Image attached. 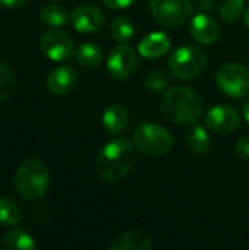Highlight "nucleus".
Wrapping results in <instances>:
<instances>
[{
  "instance_id": "obj_1",
  "label": "nucleus",
  "mask_w": 249,
  "mask_h": 250,
  "mask_svg": "<svg viewBox=\"0 0 249 250\" xmlns=\"http://www.w3.org/2000/svg\"><path fill=\"white\" fill-rule=\"evenodd\" d=\"M135 149L125 139L109 141L95 160V171L104 182L114 183L122 180L135 164Z\"/></svg>"
},
{
  "instance_id": "obj_2",
  "label": "nucleus",
  "mask_w": 249,
  "mask_h": 250,
  "mask_svg": "<svg viewBox=\"0 0 249 250\" xmlns=\"http://www.w3.org/2000/svg\"><path fill=\"white\" fill-rule=\"evenodd\" d=\"M203 111L200 95L188 86L170 88L161 101L163 116L175 125H191L198 120Z\"/></svg>"
},
{
  "instance_id": "obj_3",
  "label": "nucleus",
  "mask_w": 249,
  "mask_h": 250,
  "mask_svg": "<svg viewBox=\"0 0 249 250\" xmlns=\"http://www.w3.org/2000/svg\"><path fill=\"white\" fill-rule=\"evenodd\" d=\"M48 167L38 158L23 160L15 171V189L23 199L43 198L50 189Z\"/></svg>"
},
{
  "instance_id": "obj_4",
  "label": "nucleus",
  "mask_w": 249,
  "mask_h": 250,
  "mask_svg": "<svg viewBox=\"0 0 249 250\" xmlns=\"http://www.w3.org/2000/svg\"><path fill=\"white\" fill-rule=\"evenodd\" d=\"M207 54L197 45H183L173 51L169 59V72L172 76L188 81L200 76L207 67Z\"/></svg>"
},
{
  "instance_id": "obj_5",
  "label": "nucleus",
  "mask_w": 249,
  "mask_h": 250,
  "mask_svg": "<svg viewBox=\"0 0 249 250\" xmlns=\"http://www.w3.org/2000/svg\"><path fill=\"white\" fill-rule=\"evenodd\" d=\"M134 142L136 149L147 157L166 155L173 146V138L169 130L153 123L139 125L134 132Z\"/></svg>"
},
{
  "instance_id": "obj_6",
  "label": "nucleus",
  "mask_w": 249,
  "mask_h": 250,
  "mask_svg": "<svg viewBox=\"0 0 249 250\" xmlns=\"http://www.w3.org/2000/svg\"><path fill=\"white\" fill-rule=\"evenodd\" d=\"M150 9L156 22L166 28L182 26L192 13L189 0H150Z\"/></svg>"
},
{
  "instance_id": "obj_7",
  "label": "nucleus",
  "mask_w": 249,
  "mask_h": 250,
  "mask_svg": "<svg viewBox=\"0 0 249 250\" xmlns=\"http://www.w3.org/2000/svg\"><path fill=\"white\" fill-rule=\"evenodd\" d=\"M217 86L232 98H242L249 94V70L239 63L223 64L216 76Z\"/></svg>"
},
{
  "instance_id": "obj_8",
  "label": "nucleus",
  "mask_w": 249,
  "mask_h": 250,
  "mask_svg": "<svg viewBox=\"0 0 249 250\" xmlns=\"http://www.w3.org/2000/svg\"><path fill=\"white\" fill-rule=\"evenodd\" d=\"M40 50L47 59L53 62H68L73 54V41L68 32L53 28L41 35Z\"/></svg>"
},
{
  "instance_id": "obj_9",
  "label": "nucleus",
  "mask_w": 249,
  "mask_h": 250,
  "mask_svg": "<svg viewBox=\"0 0 249 250\" xmlns=\"http://www.w3.org/2000/svg\"><path fill=\"white\" fill-rule=\"evenodd\" d=\"M106 67L114 79H128L138 69V56L129 45L120 42L110 51Z\"/></svg>"
},
{
  "instance_id": "obj_10",
  "label": "nucleus",
  "mask_w": 249,
  "mask_h": 250,
  "mask_svg": "<svg viewBox=\"0 0 249 250\" xmlns=\"http://www.w3.org/2000/svg\"><path fill=\"white\" fill-rule=\"evenodd\" d=\"M205 126L214 133H232L239 127L241 117L233 107L229 105H214L211 107L204 117Z\"/></svg>"
},
{
  "instance_id": "obj_11",
  "label": "nucleus",
  "mask_w": 249,
  "mask_h": 250,
  "mask_svg": "<svg viewBox=\"0 0 249 250\" xmlns=\"http://www.w3.org/2000/svg\"><path fill=\"white\" fill-rule=\"evenodd\" d=\"M72 26L82 34H94L98 32L104 25L103 12L92 4H81L70 15Z\"/></svg>"
},
{
  "instance_id": "obj_12",
  "label": "nucleus",
  "mask_w": 249,
  "mask_h": 250,
  "mask_svg": "<svg viewBox=\"0 0 249 250\" xmlns=\"http://www.w3.org/2000/svg\"><path fill=\"white\" fill-rule=\"evenodd\" d=\"M189 32L195 41L204 45H210L217 41L220 35V28L216 19H213L205 13H198L191 19Z\"/></svg>"
},
{
  "instance_id": "obj_13",
  "label": "nucleus",
  "mask_w": 249,
  "mask_h": 250,
  "mask_svg": "<svg viewBox=\"0 0 249 250\" xmlns=\"http://www.w3.org/2000/svg\"><path fill=\"white\" fill-rule=\"evenodd\" d=\"M78 82V72L72 66H59L48 73L47 88L54 95H66L72 92Z\"/></svg>"
},
{
  "instance_id": "obj_14",
  "label": "nucleus",
  "mask_w": 249,
  "mask_h": 250,
  "mask_svg": "<svg viewBox=\"0 0 249 250\" xmlns=\"http://www.w3.org/2000/svg\"><path fill=\"white\" fill-rule=\"evenodd\" d=\"M170 50V40L164 32L148 34L139 44L138 51L145 59H157Z\"/></svg>"
},
{
  "instance_id": "obj_15",
  "label": "nucleus",
  "mask_w": 249,
  "mask_h": 250,
  "mask_svg": "<svg viewBox=\"0 0 249 250\" xmlns=\"http://www.w3.org/2000/svg\"><path fill=\"white\" fill-rule=\"evenodd\" d=\"M128 122H129L128 110L122 105H110L103 113V126L112 135H116L125 130V127L128 126Z\"/></svg>"
},
{
  "instance_id": "obj_16",
  "label": "nucleus",
  "mask_w": 249,
  "mask_h": 250,
  "mask_svg": "<svg viewBox=\"0 0 249 250\" xmlns=\"http://www.w3.org/2000/svg\"><path fill=\"white\" fill-rule=\"evenodd\" d=\"M112 250H150V239L139 231H128L120 234L110 246Z\"/></svg>"
},
{
  "instance_id": "obj_17",
  "label": "nucleus",
  "mask_w": 249,
  "mask_h": 250,
  "mask_svg": "<svg viewBox=\"0 0 249 250\" xmlns=\"http://www.w3.org/2000/svg\"><path fill=\"white\" fill-rule=\"evenodd\" d=\"M3 250H34L35 242L31 234L22 229H12L1 239Z\"/></svg>"
},
{
  "instance_id": "obj_18",
  "label": "nucleus",
  "mask_w": 249,
  "mask_h": 250,
  "mask_svg": "<svg viewBox=\"0 0 249 250\" xmlns=\"http://www.w3.org/2000/svg\"><path fill=\"white\" fill-rule=\"evenodd\" d=\"M186 144L188 146L198 154H204L211 146V139L207 130L203 126H198L195 123H191L189 129L186 130Z\"/></svg>"
},
{
  "instance_id": "obj_19",
  "label": "nucleus",
  "mask_w": 249,
  "mask_h": 250,
  "mask_svg": "<svg viewBox=\"0 0 249 250\" xmlns=\"http://www.w3.org/2000/svg\"><path fill=\"white\" fill-rule=\"evenodd\" d=\"M40 18L45 25L51 28H60L68 23V21L70 19V15L63 6L51 3V4H45L40 10Z\"/></svg>"
},
{
  "instance_id": "obj_20",
  "label": "nucleus",
  "mask_w": 249,
  "mask_h": 250,
  "mask_svg": "<svg viewBox=\"0 0 249 250\" xmlns=\"http://www.w3.org/2000/svg\"><path fill=\"white\" fill-rule=\"evenodd\" d=\"M76 60L84 67H97L103 60V50L94 42L81 44L76 50Z\"/></svg>"
},
{
  "instance_id": "obj_21",
  "label": "nucleus",
  "mask_w": 249,
  "mask_h": 250,
  "mask_svg": "<svg viewBox=\"0 0 249 250\" xmlns=\"http://www.w3.org/2000/svg\"><path fill=\"white\" fill-rule=\"evenodd\" d=\"M21 221V209L10 198H0V226L13 227Z\"/></svg>"
},
{
  "instance_id": "obj_22",
  "label": "nucleus",
  "mask_w": 249,
  "mask_h": 250,
  "mask_svg": "<svg viewBox=\"0 0 249 250\" xmlns=\"http://www.w3.org/2000/svg\"><path fill=\"white\" fill-rule=\"evenodd\" d=\"M16 86V78L13 70L3 62H0V103L7 101Z\"/></svg>"
},
{
  "instance_id": "obj_23",
  "label": "nucleus",
  "mask_w": 249,
  "mask_h": 250,
  "mask_svg": "<svg viewBox=\"0 0 249 250\" xmlns=\"http://www.w3.org/2000/svg\"><path fill=\"white\" fill-rule=\"evenodd\" d=\"M110 35L117 42L126 44L134 37V23L126 18H116L110 25Z\"/></svg>"
},
{
  "instance_id": "obj_24",
  "label": "nucleus",
  "mask_w": 249,
  "mask_h": 250,
  "mask_svg": "<svg viewBox=\"0 0 249 250\" xmlns=\"http://www.w3.org/2000/svg\"><path fill=\"white\" fill-rule=\"evenodd\" d=\"M244 13H245L244 0H226L222 4V9H220L222 19L229 22V23L236 22Z\"/></svg>"
},
{
  "instance_id": "obj_25",
  "label": "nucleus",
  "mask_w": 249,
  "mask_h": 250,
  "mask_svg": "<svg viewBox=\"0 0 249 250\" xmlns=\"http://www.w3.org/2000/svg\"><path fill=\"white\" fill-rule=\"evenodd\" d=\"M169 81L167 76L163 70H151L147 76H145V86L150 91H163L167 86Z\"/></svg>"
},
{
  "instance_id": "obj_26",
  "label": "nucleus",
  "mask_w": 249,
  "mask_h": 250,
  "mask_svg": "<svg viewBox=\"0 0 249 250\" xmlns=\"http://www.w3.org/2000/svg\"><path fill=\"white\" fill-rule=\"evenodd\" d=\"M235 151L242 160H249V136H244L238 139L235 145Z\"/></svg>"
},
{
  "instance_id": "obj_27",
  "label": "nucleus",
  "mask_w": 249,
  "mask_h": 250,
  "mask_svg": "<svg viewBox=\"0 0 249 250\" xmlns=\"http://www.w3.org/2000/svg\"><path fill=\"white\" fill-rule=\"evenodd\" d=\"M104 4L109 7V9H113V10H122V9H126L129 7L135 0H103Z\"/></svg>"
},
{
  "instance_id": "obj_28",
  "label": "nucleus",
  "mask_w": 249,
  "mask_h": 250,
  "mask_svg": "<svg viewBox=\"0 0 249 250\" xmlns=\"http://www.w3.org/2000/svg\"><path fill=\"white\" fill-rule=\"evenodd\" d=\"M28 0H0V6L3 7H21Z\"/></svg>"
},
{
  "instance_id": "obj_29",
  "label": "nucleus",
  "mask_w": 249,
  "mask_h": 250,
  "mask_svg": "<svg viewBox=\"0 0 249 250\" xmlns=\"http://www.w3.org/2000/svg\"><path fill=\"white\" fill-rule=\"evenodd\" d=\"M242 111H244V117L247 119V122L249 123V98L244 103V110Z\"/></svg>"
},
{
  "instance_id": "obj_30",
  "label": "nucleus",
  "mask_w": 249,
  "mask_h": 250,
  "mask_svg": "<svg viewBox=\"0 0 249 250\" xmlns=\"http://www.w3.org/2000/svg\"><path fill=\"white\" fill-rule=\"evenodd\" d=\"M245 23L248 25V28H249V7L245 10Z\"/></svg>"
}]
</instances>
